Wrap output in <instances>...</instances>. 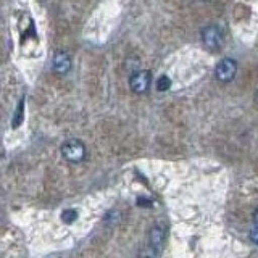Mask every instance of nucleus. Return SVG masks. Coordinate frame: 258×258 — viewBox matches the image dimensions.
Here are the masks:
<instances>
[{"label":"nucleus","instance_id":"obj_11","mask_svg":"<svg viewBox=\"0 0 258 258\" xmlns=\"http://www.w3.org/2000/svg\"><path fill=\"white\" fill-rule=\"evenodd\" d=\"M253 223H255V226H258V208H256V212L253 215Z\"/></svg>","mask_w":258,"mask_h":258},{"label":"nucleus","instance_id":"obj_3","mask_svg":"<svg viewBox=\"0 0 258 258\" xmlns=\"http://www.w3.org/2000/svg\"><path fill=\"white\" fill-rule=\"evenodd\" d=\"M202 42L210 50H218L223 45V32L218 26H208L202 31Z\"/></svg>","mask_w":258,"mask_h":258},{"label":"nucleus","instance_id":"obj_9","mask_svg":"<svg viewBox=\"0 0 258 258\" xmlns=\"http://www.w3.org/2000/svg\"><path fill=\"white\" fill-rule=\"evenodd\" d=\"M23 119V102H20V107H18V111H16V118L13 121V127H18L20 123Z\"/></svg>","mask_w":258,"mask_h":258},{"label":"nucleus","instance_id":"obj_7","mask_svg":"<svg viewBox=\"0 0 258 258\" xmlns=\"http://www.w3.org/2000/svg\"><path fill=\"white\" fill-rule=\"evenodd\" d=\"M169 86H171V81H169L168 76H160L158 81H157V89L160 92H165L169 89Z\"/></svg>","mask_w":258,"mask_h":258},{"label":"nucleus","instance_id":"obj_2","mask_svg":"<svg viewBox=\"0 0 258 258\" xmlns=\"http://www.w3.org/2000/svg\"><path fill=\"white\" fill-rule=\"evenodd\" d=\"M165 240H166V229L163 228V226H158V224L153 226L149 232V247H147L152 258L155 256L161 248H163Z\"/></svg>","mask_w":258,"mask_h":258},{"label":"nucleus","instance_id":"obj_1","mask_svg":"<svg viewBox=\"0 0 258 258\" xmlns=\"http://www.w3.org/2000/svg\"><path fill=\"white\" fill-rule=\"evenodd\" d=\"M61 155L68 163H81L86 158V145L78 139H70L63 144Z\"/></svg>","mask_w":258,"mask_h":258},{"label":"nucleus","instance_id":"obj_6","mask_svg":"<svg viewBox=\"0 0 258 258\" xmlns=\"http://www.w3.org/2000/svg\"><path fill=\"white\" fill-rule=\"evenodd\" d=\"M53 71L55 73H58V75H64V73H68L70 68H71V60H70V56L67 53H55L53 56Z\"/></svg>","mask_w":258,"mask_h":258},{"label":"nucleus","instance_id":"obj_10","mask_svg":"<svg viewBox=\"0 0 258 258\" xmlns=\"http://www.w3.org/2000/svg\"><path fill=\"white\" fill-rule=\"evenodd\" d=\"M248 237H250V240L253 242V244H256V245H258V226H253V228L250 229Z\"/></svg>","mask_w":258,"mask_h":258},{"label":"nucleus","instance_id":"obj_8","mask_svg":"<svg viewBox=\"0 0 258 258\" xmlns=\"http://www.w3.org/2000/svg\"><path fill=\"white\" fill-rule=\"evenodd\" d=\"M78 218V213L75 212V210H67V212H63V216H61V220L64 223H73Z\"/></svg>","mask_w":258,"mask_h":258},{"label":"nucleus","instance_id":"obj_4","mask_svg":"<svg viewBox=\"0 0 258 258\" xmlns=\"http://www.w3.org/2000/svg\"><path fill=\"white\" fill-rule=\"evenodd\" d=\"M237 73V63L236 60L232 58H224L218 63V67L215 70V76L218 81H221V83H229V81L234 79Z\"/></svg>","mask_w":258,"mask_h":258},{"label":"nucleus","instance_id":"obj_12","mask_svg":"<svg viewBox=\"0 0 258 258\" xmlns=\"http://www.w3.org/2000/svg\"><path fill=\"white\" fill-rule=\"evenodd\" d=\"M256 99H258V92H256Z\"/></svg>","mask_w":258,"mask_h":258},{"label":"nucleus","instance_id":"obj_5","mask_svg":"<svg viewBox=\"0 0 258 258\" xmlns=\"http://www.w3.org/2000/svg\"><path fill=\"white\" fill-rule=\"evenodd\" d=\"M150 73L147 70H141L131 76L129 84H131V89L136 94H145L150 89Z\"/></svg>","mask_w":258,"mask_h":258}]
</instances>
